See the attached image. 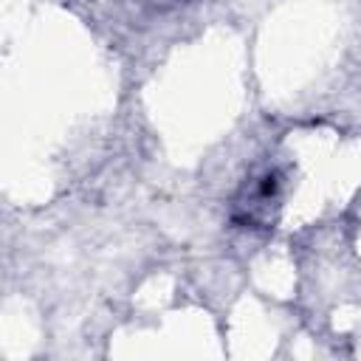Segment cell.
Segmentation results:
<instances>
[{
  "mask_svg": "<svg viewBox=\"0 0 361 361\" xmlns=\"http://www.w3.org/2000/svg\"><path fill=\"white\" fill-rule=\"evenodd\" d=\"M282 197V175L274 166H265L262 172L251 175V180L240 189L234 200V217L243 226H265Z\"/></svg>",
  "mask_w": 361,
  "mask_h": 361,
  "instance_id": "obj_1",
  "label": "cell"
}]
</instances>
